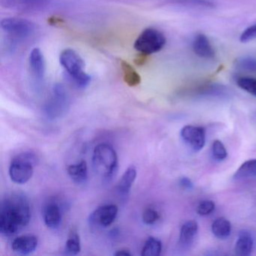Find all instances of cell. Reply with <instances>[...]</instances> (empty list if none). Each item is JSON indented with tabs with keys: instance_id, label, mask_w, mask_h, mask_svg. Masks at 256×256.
<instances>
[{
	"instance_id": "3957f363",
	"label": "cell",
	"mask_w": 256,
	"mask_h": 256,
	"mask_svg": "<svg viewBox=\"0 0 256 256\" xmlns=\"http://www.w3.org/2000/svg\"><path fill=\"white\" fill-rule=\"evenodd\" d=\"M60 62L78 88H85L90 83L91 77L84 71V62L76 50L70 48L62 50Z\"/></svg>"
},
{
	"instance_id": "603a6c76",
	"label": "cell",
	"mask_w": 256,
	"mask_h": 256,
	"mask_svg": "<svg viewBox=\"0 0 256 256\" xmlns=\"http://www.w3.org/2000/svg\"><path fill=\"white\" fill-rule=\"evenodd\" d=\"M82 250L80 247V240L79 234L76 230H72L68 236V240L66 242V253L68 254L76 256L79 254Z\"/></svg>"
},
{
	"instance_id": "1f68e13d",
	"label": "cell",
	"mask_w": 256,
	"mask_h": 256,
	"mask_svg": "<svg viewBox=\"0 0 256 256\" xmlns=\"http://www.w3.org/2000/svg\"><path fill=\"white\" fill-rule=\"evenodd\" d=\"M115 256H132V253L130 252L128 250H118L116 252L114 253Z\"/></svg>"
},
{
	"instance_id": "8fae6325",
	"label": "cell",
	"mask_w": 256,
	"mask_h": 256,
	"mask_svg": "<svg viewBox=\"0 0 256 256\" xmlns=\"http://www.w3.org/2000/svg\"><path fill=\"white\" fill-rule=\"evenodd\" d=\"M62 208L56 200H50L43 209V218L46 226L52 230H56L62 222Z\"/></svg>"
},
{
	"instance_id": "f1b7e54d",
	"label": "cell",
	"mask_w": 256,
	"mask_h": 256,
	"mask_svg": "<svg viewBox=\"0 0 256 256\" xmlns=\"http://www.w3.org/2000/svg\"><path fill=\"white\" fill-rule=\"evenodd\" d=\"M254 40H256V24L246 28L240 37V40L242 43L248 42Z\"/></svg>"
},
{
	"instance_id": "30bf717a",
	"label": "cell",
	"mask_w": 256,
	"mask_h": 256,
	"mask_svg": "<svg viewBox=\"0 0 256 256\" xmlns=\"http://www.w3.org/2000/svg\"><path fill=\"white\" fill-rule=\"evenodd\" d=\"M4 8L22 12H32L43 10L47 6L49 0H0Z\"/></svg>"
},
{
	"instance_id": "f546056e",
	"label": "cell",
	"mask_w": 256,
	"mask_h": 256,
	"mask_svg": "<svg viewBox=\"0 0 256 256\" xmlns=\"http://www.w3.org/2000/svg\"><path fill=\"white\" fill-rule=\"evenodd\" d=\"M238 66L242 70L256 72V60L252 58H242L238 62Z\"/></svg>"
},
{
	"instance_id": "8992f818",
	"label": "cell",
	"mask_w": 256,
	"mask_h": 256,
	"mask_svg": "<svg viewBox=\"0 0 256 256\" xmlns=\"http://www.w3.org/2000/svg\"><path fill=\"white\" fill-rule=\"evenodd\" d=\"M70 104V96L62 84H56L54 86L52 96L44 106V114L49 119H56L66 113Z\"/></svg>"
},
{
	"instance_id": "ba28073f",
	"label": "cell",
	"mask_w": 256,
	"mask_h": 256,
	"mask_svg": "<svg viewBox=\"0 0 256 256\" xmlns=\"http://www.w3.org/2000/svg\"><path fill=\"white\" fill-rule=\"evenodd\" d=\"M118 208L115 204H106L96 209L90 215L88 222L92 228H106L116 220Z\"/></svg>"
},
{
	"instance_id": "d6986e66",
	"label": "cell",
	"mask_w": 256,
	"mask_h": 256,
	"mask_svg": "<svg viewBox=\"0 0 256 256\" xmlns=\"http://www.w3.org/2000/svg\"><path fill=\"white\" fill-rule=\"evenodd\" d=\"M233 178L234 180L256 179V158L250 160L242 163L236 170Z\"/></svg>"
},
{
	"instance_id": "4dcf8cb0",
	"label": "cell",
	"mask_w": 256,
	"mask_h": 256,
	"mask_svg": "<svg viewBox=\"0 0 256 256\" xmlns=\"http://www.w3.org/2000/svg\"><path fill=\"white\" fill-rule=\"evenodd\" d=\"M180 185L184 188H192L193 186L192 182L188 178H182L180 180Z\"/></svg>"
},
{
	"instance_id": "2e32d148",
	"label": "cell",
	"mask_w": 256,
	"mask_h": 256,
	"mask_svg": "<svg viewBox=\"0 0 256 256\" xmlns=\"http://www.w3.org/2000/svg\"><path fill=\"white\" fill-rule=\"evenodd\" d=\"M137 176V170L134 166H130L126 169L116 186V191L121 198H126L130 194L132 186Z\"/></svg>"
},
{
	"instance_id": "5bb4252c",
	"label": "cell",
	"mask_w": 256,
	"mask_h": 256,
	"mask_svg": "<svg viewBox=\"0 0 256 256\" xmlns=\"http://www.w3.org/2000/svg\"><path fill=\"white\" fill-rule=\"evenodd\" d=\"M192 49L196 55L204 59L210 60L215 56L214 47L209 38L204 34H198L194 37L192 42Z\"/></svg>"
},
{
	"instance_id": "44dd1931",
	"label": "cell",
	"mask_w": 256,
	"mask_h": 256,
	"mask_svg": "<svg viewBox=\"0 0 256 256\" xmlns=\"http://www.w3.org/2000/svg\"><path fill=\"white\" fill-rule=\"evenodd\" d=\"M124 79L126 83L130 86H136L140 83V77L136 70L128 62L122 61L121 62Z\"/></svg>"
},
{
	"instance_id": "ac0fdd59",
	"label": "cell",
	"mask_w": 256,
	"mask_h": 256,
	"mask_svg": "<svg viewBox=\"0 0 256 256\" xmlns=\"http://www.w3.org/2000/svg\"><path fill=\"white\" fill-rule=\"evenodd\" d=\"M67 172L71 179L78 184H84L88 180V167L85 160L71 164L67 168Z\"/></svg>"
},
{
	"instance_id": "277c9868",
	"label": "cell",
	"mask_w": 256,
	"mask_h": 256,
	"mask_svg": "<svg viewBox=\"0 0 256 256\" xmlns=\"http://www.w3.org/2000/svg\"><path fill=\"white\" fill-rule=\"evenodd\" d=\"M37 158L31 152H24L14 157L10 166V178L18 184H25L32 178Z\"/></svg>"
},
{
	"instance_id": "4fadbf2b",
	"label": "cell",
	"mask_w": 256,
	"mask_h": 256,
	"mask_svg": "<svg viewBox=\"0 0 256 256\" xmlns=\"http://www.w3.org/2000/svg\"><path fill=\"white\" fill-rule=\"evenodd\" d=\"M30 67L34 80L37 83L42 82L46 74V61L40 48H34L30 54Z\"/></svg>"
},
{
	"instance_id": "4316f807",
	"label": "cell",
	"mask_w": 256,
	"mask_h": 256,
	"mask_svg": "<svg viewBox=\"0 0 256 256\" xmlns=\"http://www.w3.org/2000/svg\"><path fill=\"white\" fill-rule=\"evenodd\" d=\"M178 2L187 7L196 8H212L215 6L210 0H178Z\"/></svg>"
},
{
	"instance_id": "d4e9b609",
	"label": "cell",
	"mask_w": 256,
	"mask_h": 256,
	"mask_svg": "<svg viewBox=\"0 0 256 256\" xmlns=\"http://www.w3.org/2000/svg\"><path fill=\"white\" fill-rule=\"evenodd\" d=\"M212 154L214 158L220 160V161L226 160L227 158V150H226V146L221 140H214L212 144Z\"/></svg>"
},
{
	"instance_id": "9c48e42d",
	"label": "cell",
	"mask_w": 256,
	"mask_h": 256,
	"mask_svg": "<svg viewBox=\"0 0 256 256\" xmlns=\"http://www.w3.org/2000/svg\"><path fill=\"white\" fill-rule=\"evenodd\" d=\"M180 136L187 146L196 152L203 149L206 143V132L202 126H185L181 130Z\"/></svg>"
},
{
	"instance_id": "7402d4cb",
	"label": "cell",
	"mask_w": 256,
	"mask_h": 256,
	"mask_svg": "<svg viewBox=\"0 0 256 256\" xmlns=\"http://www.w3.org/2000/svg\"><path fill=\"white\" fill-rule=\"evenodd\" d=\"M162 245L160 240L150 236L145 242L142 250V256H158L162 252Z\"/></svg>"
},
{
	"instance_id": "cb8c5ba5",
	"label": "cell",
	"mask_w": 256,
	"mask_h": 256,
	"mask_svg": "<svg viewBox=\"0 0 256 256\" xmlns=\"http://www.w3.org/2000/svg\"><path fill=\"white\" fill-rule=\"evenodd\" d=\"M236 84L253 96L256 97V78L252 77H240L236 79Z\"/></svg>"
},
{
	"instance_id": "e0dca14e",
	"label": "cell",
	"mask_w": 256,
	"mask_h": 256,
	"mask_svg": "<svg viewBox=\"0 0 256 256\" xmlns=\"http://www.w3.org/2000/svg\"><path fill=\"white\" fill-rule=\"evenodd\" d=\"M254 246L252 236L247 230H242L238 235V240L235 244V254L240 256H248L251 254Z\"/></svg>"
},
{
	"instance_id": "484cf974",
	"label": "cell",
	"mask_w": 256,
	"mask_h": 256,
	"mask_svg": "<svg viewBox=\"0 0 256 256\" xmlns=\"http://www.w3.org/2000/svg\"><path fill=\"white\" fill-rule=\"evenodd\" d=\"M160 218V212L152 208H146L142 214V220L148 226L155 224Z\"/></svg>"
},
{
	"instance_id": "5b68a950",
	"label": "cell",
	"mask_w": 256,
	"mask_h": 256,
	"mask_svg": "<svg viewBox=\"0 0 256 256\" xmlns=\"http://www.w3.org/2000/svg\"><path fill=\"white\" fill-rule=\"evenodd\" d=\"M166 44V36L161 31L155 28H148L138 36L134 48L142 54L150 55L160 52Z\"/></svg>"
},
{
	"instance_id": "7c38bea8",
	"label": "cell",
	"mask_w": 256,
	"mask_h": 256,
	"mask_svg": "<svg viewBox=\"0 0 256 256\" xmlns=\"http://www.w3.org/2000/svg\"><path fill=\"white\" fill-rule=\"evenodd\" d=\"M38 245V239L32 234H25L18 236L12 244L13 252L19 254H31L36 250Z\"/></svg>"
},
{
	"instance_id": "ffe728a7",
	"label": "cell",
	"mask_w": 256,
	"mask_h": 256,
	"mask_svg": "<svg viewBox=\"0 0 256 256\" xmlns=\"http://www.w3.org/2000/svg\"><path fill=\"white\" fill-rule=\"evenodd\" d=\"M211 230L217 238L226 239L230 236L232 232V224L227 218L220 217L212 222Z\"/></svg>"
},
{
	"instance_id": "7a4b0ae2",
	"label": "cell",
	"mask_w": 256,
	"mask_h": 256,
	"mask_svg": "<svg viewBox=\"0 0 256 256\" xmlns=\"http://www.w3.org/2000/svg\"><path fill=\"white\" fill-rule=\"evenodd\" d=\"M92 168L97 176L104 182H109L116 176L118 170V156L113 146L100 144L92 154Z\"/></svg>"
},
{
	"instance_id": "6da1fadb",
	"label": "cell",
	"mask_w": 256,
	"mask_h": 256,
	"mask_svg": "<svg viewBox=\"0 0 256 256\" xmlns=\"http://www.w3.org/2000/svg\"><path fill=\"white\" fill-rule=\"evenodd\" d=\"M31 208L29 199L20 192H12L4 198L0 206V233L11 236L29 224Z\"/></svg>"
},
{
	"instance_id": "52a82bcc",
	"label": "cell",
	"mask_w": 256,
	"mask_h": 256,
	"mask_svg": "<svg viewBox=\"0 0 256 256\" xmlns=\"http://www.w3.org/2000/svg\"><path fill=\"white\" fill-rule=\"evenodd\" d=\"M2 30L14 40H24L34 34L35 24L25 19L7 18L1 22Z\"/></svg>"
},
{
	"instance_id": "83f0119b",
	"label": "cell",
	"mask_w": 256,
	"mask_h": 256,
	"mask_svg": "<svg viewBox=\"0 0 256 256\" xmlns=\"http://www.w3.org/2000/svg\"><path fill=\"white\" fill-rule=\"evenodd\" d=\"M215 206V203L212 200H202L198 206L197 212L202 216H206L214 212Z\"/></svg>"
},
{
	"instance_id": "9a60e30c",
	"label": "cell",
	"mask_w": 256,
	"mask_h": 256,
	"mask_svg": "<svg viewBox=\"0 0 256 256\" xmlns=\"http://www.w3.org/2000/svg\"><path fill=\"white\" fill-rule=\"evenodd\" d=\"M198 230V224L194 220L186 222L180 228L179 244L182 248H188L194 242Z\"/></svg>"
}]
</instances>
